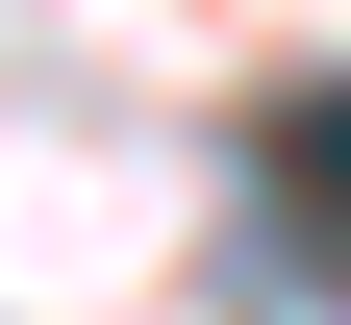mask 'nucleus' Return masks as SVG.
Masks as SVG:
<instances>
[{"label": "nucleus", "instance_id": "1", "mask_svg": "<svg viewBox=\"0 0 351 325\" xmlns=\"http://www.w3.org/2000/svg\"><path fill=\"white\" fill-rule=\"evenodd\" d=\"M251 275H276L301 325H351V75H301L276 151H251Z\"/></svg>", "mask_w": 351, "mask_h": 325}]
</instances>
